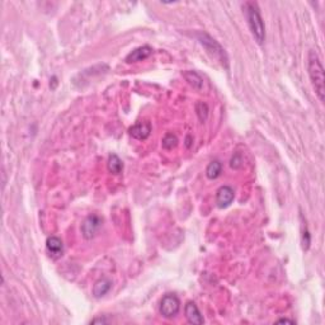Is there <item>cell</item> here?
<instances>
[{"instance_id": "cell-7", "label": "cell", "mask_w": 325, "mask_h": 325, "mask_svg": "<svg viewBox=\"0 0 325 325\" xmlns=\"http://www.w3.org/2000/svg\"><path fill=\"white\" fill-rule=\"evenodd\" d=\"M153 55V48L150 46H141L138 47V48H135L134 51L128 53L127 56H126L125 61L127 64H134V63H140V61H144V60L149 59V57Z\"/></svg>"}, {"instance_id": "cell-1", "label": "cell", "mask_w": 325, "mask_h": 325, "mask_svg": "<svg viewBox=\"0 0 325 325\" xmlns=\"http://www.w3.org/2000/svg\"><path fill=\"white\" fill-rule=\"evenodd\" d=\"M307 70H309V76L311 79L313 87L315 89V94L318 95L320 102H324L325 99V76L324 68L320 61L318 53L314 50L309 52L307 57Z\"/></svg>"}, {"instance_id": "cell-16", "label": "cell", "mask_w": 325, "mask_h": 325, "mask_svg": "<svg viewBox=\"0 0 325 325\" xmlns=\"http://www.w3.org/2000/svg\"><path fill=\"white\" fill-rule=\"evenodd\" d=\"M196 111H197L198 118H200L202 122L206 121L207 115H209V108H207L206 104L202 103V102H200V103L196 106Z\"/></svg>"}, {"instance_id": "cell-6", "label": "cell", "mask_w": 325, "mask_h": 325, "mask_svg": "<svg viewBox=\"0 0 325 325\" xmlns=\"http://www.w3.org/2000/svg\"><path fill=\"white\" fill-rule=\"evenodd\" d=\"M128 132H130V135H131L134 139H136V140L144 141L150 136L151 123L149 121L136 122L132 127H130Z\"/></svg>"}, {"instance_id": "cell-3", "label": "cell", "mask_w": 325, "mask_h": 325, "mask_svg": "<svg viewBox=\"0 0 325 325\" xmlns=\"http://www.w3.org/2000/svg\"><path fill=\"white\" fill-rule=\"evenodd\" d=\"M197 38L200 41V44L205 47V50L207 51L209 56L212 57V59L217 60L222 65H225L228 68V56H226L225 50L222 48L221 45L212 38L209 35L205 33V32H198L197 33Z\"/></svg>"}, {"instance_id": "cell-5", "label": "cell", "mask_w": 325, "mask_h": 325, "mask_svg": "<svg viewBox=\"0 0 325 325\" xmlns=\"http://www.w3.org/2000/svg\"><path fill=\"white\" fill-rule=\"evenodd\" d=\"M102 225H103V220L100 219L99 216H88L87 219L84 220V222H83V225H81V234H83L85 239L91 240V239L97 236Z\"/></svg>"}, {"instance_id": "cell-11", "label": "cell", "mask_w": 325, "mask_h": 325, "mask_svg": "<svg viewBox=\"0 0 325 325\" xmlns=\"http://www.w3.org/2000/svg\"><path fill=\"white\" fill-rule=\"evenodd\" d=\"M112 288V281L107 277L98 279L95 282L93 287V295L95 297H103L104 295H107L110 292V290Z\"/></svg>"}, {"instance_id": "cell-13", "label": "cell", "mask_w": 325, "mask_h": 325, "mask_svg": "<svg viewBox=\"0 0 325 325\" xmlns=\"http://www.w3.org/2000/svg\"><path fill=\"white\" fill-rule=\"evenodd\" d=\"M222 170V164L219 160H213L207 165L206 168V175L209 179H216L219 178Z\"/></svg>"}, {"instance_id": "cell-15", "label": "cell", "mask_w": 325, "mask_h": 325, "mask_svg": "<svg viewBox=\"0 0 325 325\" xmlns=\"http://www.w3.org/2000/svg\"><path fill=\"white\" fill-rule=\"evenodd\" d=\"M162 145L165 150H173V149L178 145V139H177L175 135L166 134L165 136H164V139H162Z\"/></svg>"}, {"instance_id": "cell-20", "label": "cell", "mask_w": 325, "mask_h": 325, "mask_svg": "<svg viewBox=\"0 0 325 325\" xmlns=\"http://www.w3.org/2000/svg\"><path fill=\"white\" fill-rule=\"evenodd\" d=\"M277 323H291V324H294L295 320L286 319V318H284V319H279V320H277Z\"/></svg>"}, {"instance_id": "cell-17", "label": "cell", "mask_w": 325, "mask_h": 325, "mask_svg": "<svg viewBox=\"0 0 325 325\" xmlns=\"http://www.w3.org/2000/svg\"><path fill=\"white\" fill-rule=\"evenodd\" d=\"M310 243H311V239H310L309 230H307L306 222H302V244H303V249H309Z\"/></svg>"}, {"instance_id": "cell-8", "label": "cell", "mask_w": 325, "mask_h": 325, "mask_svg": "<svg viewBox=\"0 0 325 325\" xmlns=\"http://www.w3.org/2000/svg\"><path fill=\"white\" fill-rule=\"evenodd\" d=\"M235 192L232 187L229 186H222L219 188V191L216 193V203L220 209H225L230 206V203L234 201Z\"/></svg>"}, {"instance_id": "cell-9", "label": "cell", "mask_w": 325, "mask_h": 325, "mask_svg": "<svg viewBox=\"0 0 325 325\" xmlns=\"http://www.w3.org/2000/svg\"><path fill=\"white\" fill-rule=\"evenodd\" d=\"M185 314H186V318H187L188 323H191V324L201 325L205 323V319H203L202 314H201V311L198 310L197 305H196L194 302H192V301L187 302V305H186Z\"/></svg>"}, {"instance_id": "cell-12", "label": "cell", "mask_w": 325, "mask_h": 325, "mask_svg": "<svg viewBox=\"0 0 325 325\" xmlns=\"http://www.w3.org/2000/svg\"><path fill=\"white\" fill-rule=\"evenodd\" d=\"M107 166H108V170L112 174L117 175L121 174L122 170H123V162L119 159L118 155L116 154H111L108 157V162H107Z\"/></svg>"}, {"instance_id": "cell-18", "label": "cell", "mask_w": 325, "mask_h": 325, "mask_svg": "<svg viewBox=\"0 0 325 325\" xmlns=\"http://www.w3.org/2000/svg\"><path fill=\"white\" fill-rule=\"evenodd\" d=\"M241 165H243V158H241L240 154L236 153L234 157L232 158V162H230V166H232V169H239V168H241Z\"/></svg>"}, {"instance_id": "cell-10", "label": "cell", "mask_w": 325, "mask_h": 325, "mask_svg": "<svg viewBox=\"0 0 325 325\" xmlns=\"http://www.w3.org/2000/svg\"><path fill=\"white\" fill-rule=\"evenodd\" d=\"M46 249L53 259L60 258L64 253V244L63 240L57 236H50L46 240Z\"/></svg>"}, {"instance_id": "cell-4", "label": "cell", "mask_w": 325, "mask_h": 325, "mask_svg": "<svg viewBox=\"0 0 325 325\" xmlns=\"http://www.w3.org/2000/svg\"><path fill=\"white\" fill-rule=\"evenodd\" d=\"M179 309H181V301L178 296L174 294H166L160 301L159 311L164 318L172 319L178 315Z\"/></svg>"}, {"instance_id": "cell-19", "label": "cell", "mask_w": 325, "mask_h": 325, "mask_svg": "<svg viewBox=\"0 0 325 325\" xmlns=\"http://www.w3.org/2000/svg\"><path fill=\"white\" fill-rule=\"evenodd\" d=\"M92 324H95V323H102V324H103V323H107V320L106 319H103V318H99V319H94V320H92Z\"/></svg>"}, {"instance_id": "cell-2", "label": "cell", "mask_w": 325, "mask_h": 325, "mask_svg": "<svg viewBox=\"0 0 325 325\" xmlns=\"http://www.w3.org/2000/svg\"><path fill=\"white\" fill-rule=\"evenodd\" d=\"M244 16L247 18V23L249 29L253 35L254 40L259 45H262L266 40V25L263 22L262 14L255 3H245L243 6Z\"/></svg>"}, {"instance_id": "cell-14", "label": "cell", "mask_w": 325, "mask_h": 325, "mask_svg": "<svg viewBox=\"0 0 325 325\" xmlns=\"http://www.w3.org/2000/svg\"><path fill=\"white\" fill-rule=\"evenodd\" d=\"M186 80L194 88V89H197V91H201L203 87V80L200 75H198L197 72L194 71H187L183 74Z\"/></svg>"}]
</instances>
